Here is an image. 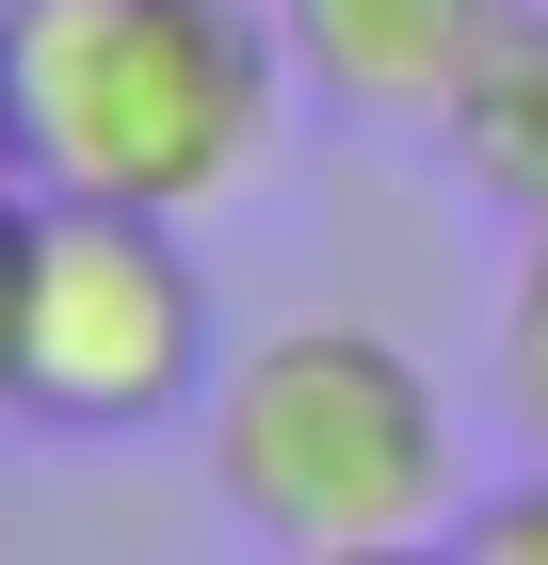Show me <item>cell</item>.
Returning a JSON list of instances; mask_svg holds the SVG:
<instances>
[{"label":"cell","instance_id":"6da1fadb","mask_svg":"<svg viewBox=\"0 0 548 565\" xmlns=\"http://www.w3.org/2000/svg\"><path fill=\"white\" fill-rule=\"evenodd\" d=\"M0 97L17 194H114L194 226L275 162L291 49L258 0H0Z\"/></svg>","mask_w":548,"mask_h":565},{"label":"cell","instance_id":"7a4b0ae2","mask_svg":"<svg viewBox=\"0 0 548 565\" xmlns=\"http://www.w3.org/2000/svg\"><path fill=\"white\" fill-rule=\"evenodd\" d=\"M211 484L258 550L372 565L452 533V404L387 323H275L211 372Z\"/></svg>","mask_w":548,"mask_h":565},{"label":"cell","instance_id":"3957f363","mask_svg":"<svg viewBox=\"0 0 548 565\" xmlns=\"http://www.w3.org/2000/svg\"><path fill=\"white\" fill-rule=\"evenodd\" d=\"M211 275L178 211L114 194H33V259H17V420L49 436H162L211 404Z\"/></svg>","mask_w":548,"mask_h":565},{"label":"cell","instance_id":"277c9868","mask_svg":"<svg viewBox=\"0 0 548 565\" xmlns=\"http://www.w3.org/2000/svg\"><path fill=\"white\" fill-rule=\"evenodd\" d=\"M291 82L323 114H372V130H452L468 65L516 33V0H258Z\"/></svg>","mask_w":548,"mask_h":565},{"label":"cell","instance_id":"5b68a950","mask_svg":"<svg viewBox=\"0 0 548 565\" xmlns=\"http://www.w3.org/2000/svg\"><path fill=\"white\" fill-rule=\"evenodd\" d=\"M452 162H468V194H484V211L548 226V0H516V33L468 65V97H452Z\"/></svg>","mask_w":548,"mask_h":565},{"label":"cell","instance_id":"8992f818","mask_svg":"<svg viewBox=\"0 0 548 565\" xmlns=\"http://www.w3.org/2000/svg\"><path fill=\"white\" fill-rule=\"evenodd\" d=\"M501 372H516V420L548 436V226H533V259H516V291H501Z\"/></svg>","mask_w":548,"mask_h":565},{"label":"cell","instance_id":"52a82bcc","mask_svg":"<svg viewBox=\"0 0 548 565\" xmlns=\"http://www.w3.org/2000/svg\"><path fill=\"white\" fill-rule=\"evenodd\" d=\"M452 550H484V565H548V484H516V501L452 518Z\"/></svg>","mask_w":548,"mask_h":565},{"label":"cell","instance_id":"ba28073f","mask_svg":"<svg viewBox=\"0 0 548 565\" xmlns=\"http://www.w3.org/2000/svg\"><path fill=\"white\" fill-rule=\"evenodd\" d=\"M17 259H33V194L0 178V420H17Z\"/></svg>","mask_w":548,"mask_h":565},{"label":"cell","instance_id":"9c48e42d","mask_svg":"<svg viewBox=\"0 0 548 565\" xmlns=\"http://www.w3.org/2000/svg\"><path fill=\"white\" fill-rule=\"evenodd\" d=\"M0 178H17V97H0Z\"/></svg>","mask_w":548,"mask_h":565}]
</instances>
